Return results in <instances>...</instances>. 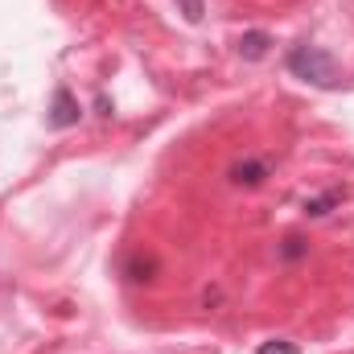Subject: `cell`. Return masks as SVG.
<instances>
[{"mask_svg": "<svg viewBox=\"0 0 354 354\" xmlns=\"http://www.w3.org/2000/svg\"><path fill=\"white\" fill-rule=\"evenodd\" d=\"M288 71L301 79V83H309V87H338L342 83V71H338V62L322 50V46H292L288 50Z\"/></svg>", "mask_w": 354, "mask_h": 354, "instance_id": "6da1fadb", "label": "cell"}, {"mask_svg": "<svg viewBox=\"0 0 354 354\" xmlns=\"http://www.w3.org/2000/svg\"><path fill=\"white\" fill-rule=\"evenodd\" d=\"M268 177H272V161H264V157H243V161H235L227 169V181L239 185V189H256V185H264Z\"/></svg>", "mask_w": 354, "mask_h": 354, "instance_id": "7a4b0ae2", "label": "cell"}, {"mask_svg": "<svg viewBox=\"0 0 354 354\" xmlns=\"http://www.w3.org/2000/svg\"><path fill=\"white\" fill-rule=\"evenodd\" d=\"M79 99L71 95L66 87H58L54 91V107H50V128H75L79 124Z\"/></svg>", "mask_w": 354, "mask_h": 354, "instance_id": "3957f363", "label": "cell"}, {"mask_svg": "<svg viewBox=\"0 0 354 354\" xmlns=\"http://www.w3.org/2000/svg\"><path fill=\"white\" fill-rule=\"evenodd\" d=\"M342 198H346V185H330L326 194H317V198L305 202V214H309V218H322V214H330Z\"/></svg>", "mask_w": 354, "mask_h": 354, "instance_id": "277c9868", "label": "cell"}, {"mask_svg": "<svg viewBox=\"0 0 354 354\" xmlns=\"http://www.w3.org/2000/svg\"><path fill=\"white\" fill-rule=\"evenodd\" d=\"M268 46H272V37H268V33H260V29L239 37V54H243V58H252V62H256V58H264Z\"/></svg>", "mask_w": 354, "mask_h": 354, "instance_id": "5b68a950", "label": "cell"}, {"mask_svg": "<svg viewBox=\"0 0 354 354\" xmlns=\"http://www.w3.org/2000/svg\"><path fill=\"white\" fill-rule=\"evenodd\" d=\"M124 272H128V280H132V284H145V280H153V272H157V264H153V260H140V256H132Z\"/></svg>", "mask_w": 354, "mask_h": 354, "instance_id": "8992f818", "label": "cell"}, {"mask_svg": "<svg viewBox=\"0 0 354 354\" xmlns=\"http://www.w3.org/2000/svg\"><path fill=\"white\" fill-rule=\"evenodd\" d=\"M305 252H309V243H305L301 235H288V239H284V248H280V256H284V260H301Z\"/></svg>", "mask_w": 354, "mask_h": 354, "instance_id": "52a82bcc", "label": "cell"}, {"mask_svg": "<svg viewBox=\"0 0 354 354\" xmlns=\"http://www.w3.org/2000/svg\"><path fill=\"white\" fill-rule=\"evenodd\" d=\"M177 12H181V17H185L189 25H198L206 8H202V0H177Z\"/></svg>", "mask_w": 354, "mask_h": 354, "instance_id": "ba28073f", "label": "cell"}, {"mask_svg": "<svg viewBox=\"0 0 354 354\" xmlns=\"http://www.w3.org/2000/svg\"><path fill=\"white\" fill-rule=\"evenodd\" d=\"M256 354H297V346H292V342H284V338H272V342H264Z\"/></svg>", "mask_w": 354, "mask_h": 354, "instance_id": "9c48e42d", "label": "cell"}]
</instances>
